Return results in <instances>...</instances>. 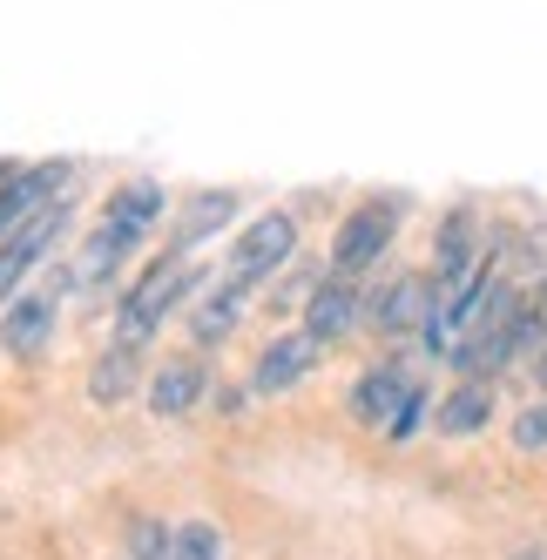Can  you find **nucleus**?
I'll return each mask as SVG.
<instances>
[{
    "mask_svg": "<svg viewBox=\"0 0 547 560\" xmlns=\"http://www.w3.org/2000/svg\"><path fill=\"white\" fill-rule=\"evenodd\" d=\"M170 217V189L155 183V176H129L123 189H108V203H102V217H95V230L82 236V250H74V264H68V277L74 284H115L123 277V264H136L142 257V244L155 236V223Z\"/></svg>",
    "mask_w": 547,
    "mask_h": 560,
    "instance_id": "obj_1",
    "label": "nucleus"
},
{
    "mask_svg": "<svg viewBox=\"0 0 547 560\" xmlns=\"http://www.w3.org/2000/svg\"><path fill=\"white\" fill-rule=\"evenodd\" d=\"M210 291V270L203 264H189L183 250H155L129 284H123V298H115V331H108V345H123V351H149L155 345V331L170 325V317L183 311V304H197Z\"/></svg>",
    "mask_w": 547,
    "mask_h": 560,
    "instance_id": "obj_2",
    "label": "nucleus"
},
{
    "mask_svg": "<svg viewBox=\"0 0 547 560\" xmlns=\"http://www.w3.org/2000/svg\"><path fill=\"white\" fill-rule=\"evenodd\" d=\"M406 196H359L338 230H331V277H372L399 244V223H406Z\"/></svg>",
    "mask_w": 547,
    "mask_h": 560,
    "instance_id": "obj_3",
    "label": "nucleus"
},
{
    "mask_svg": "<svg viewBox=\"0 0 547 560\" xmlns=\"http://www.w3.org/2000/svg\"><path fill=\"white\" fill-rule=\"evenodd\" d=\"M298 236H304L298 210H264V217H251L237 236H230L223 284H237V291H257V284H270V277H278V270L298 257Z\"/></svg>",
    "mask_w": 547,
    "mask_h": 560,
    "instance_id": "obj_4",
    "label": "nucleus"
},
{
    "mask_svg": "<svg viewBox=\"0 0 547 560\" xmlns=\"http://www.w3.org/2000/svg\"><path fill=\"white\" fill-rule=\"evenodd\" d=\"M68 230H74V189L55 196L48 210H34L14 236H0V304L21 298V291L34 284V270H42V264L61 250V236H68Z\"/></svg>",
    "mask_w": 547,
    "mask_h": 560,
    "instance_id": "obj_5",
    "label": "nucleus"
},
{
    "mask_svg": "<svg viewBox=\"0 0 547 560\" xmlns=\"http://www.w3.org/2000/svg\"><path fill=\"white\" fill-rule=\"evenodd\" d=\"M365 304H372V277H325L304 298V338L318 351H338L365 331Z\"/></svg>",
    "mask_w": 547,
    "mask_h": 560,
    "instance_id": "obj_6",
    "label": "nucleus"
},
{
    "mask_svg": "<svg viewBox=\"0 0 547 560\" xmlns=\"http://www.w3.org/2000/svg\"><path fill=\"white\" fill-rule=\"evenodd\" d=\"M74 170L68 155H48V163H0V236H14L34 210H48L55 196L74 189Z\"/></svg>",
    "mask_w": 547,
    "mask_h": 560,
    "instance_id": "obj_7",
    "label": "nucleus"
},
{
    "mask_svg": "<svg viewBox=\"0 0 547 560\" xmlns=\"http://www.w3.org/2000/svg\"><path fill=\"white\" fill-rule=\"evenodd\" d=\"M426 317H433V277L426 270H399L385 284H372V304H365L372 338H419Z\"/></svg>",
    "mask_w": 547,
    "mask_h": 560,
    "instance_id": "obj_8",
    "label": "nucleus"
},
{
    "mask_svg": "<svg viewBox=\"0 0 547 560\" xmlns=\"http://www.w3.org/2000/svg\"><path fill=\"white\" fill-rule=\"evenodd\" d=\"M61 277L55 284H27L21 298L0 304V351L8 358H42L55 345V317H61Z\"/></svg>",
    "mask_w": 547,
    "mask_h": 560,
    "instance_id": "obj_9",
    "label": "nucleus"
},
{
    "mask_svg": "<svg viewBox=\"0 0 547 560\" xmlns=\"http://www.w3.org/2000/svg\"><path fill=\"white\" fill-rule=\"evenodd\" d=\"M412 385H419V378L399 365V358H379V365H365L359 378L345 385V419H351V425L385 432V425H393V412L412 398Z\"/></svg>",
    "mask_w": 547,
    "mask_h": 560,
    "instance_id": "obj_10",
    "label": "nucleus"
},
{
    "mask_svg": "<svg viewBox=\"0 0 547 560\" xmlns=\"http://www.w3.org/2000/svg\"><path fill=\"white\" fill-rule=\"evenodd\" d=\"M318 358H325V351L304 338V325H298V331H278V338L257 345V365H251L244 385H251V398H284V392H298L311 372H318Z\"/></svg>",
    "mask_w": 547,
    "mask_h": 560,
    "instance_id": "obj_11",
    "label": "nucleus"
},
{
    "mask_svg": "<svg viewBox=\"0 0 547 560\" xmlns=\"http://www.w3.org/2000/svg\"><path fill=\"white\" fill-rule=\"evenodd\" d=\"M480 250H487V223H480V210H474V203H453V210L433 223V257H426V277L446 291V284H459V277L480 264Z\"/></svg>",
    "mask_w": 547,
    "mask_h": 560,
    "instance_id": "obj_12",
    "label": "nucleus"
},
{
    "mask_svg": "<svg viewBox=\"0 0 547 560\" xmlns=\"http://www.w3.org/2000/svg\"><path fill=\"white\" fill-rule=\"evenodd\" d=\"M210 365H203V351H189V358H163V365L149 372L142 385V406L155 419H189V412H203V398H210Z\"/></svg>",
    "mask_w": 547,
    "mask_h": 560,
    "instance_id": "obj_13",
    "label": "nucleus"
},
{
    "mask_svg": "<svg viewBox=\"0 0 547 560\" xmlns=\"http://www.w3.org/2000/svg\"><path fill=\"white\" fill-rule=\"evenodd\" d=\"M237 217H244V196L237 189H223V183H210V189H189L183 196V210H176V236H170V250H203L210 236H230L237 230Z\"/></svg>",
    "mask_w": 547,
    "mask_h": 560,
    "instance_id": "obj_14",
    "label": "nucleus"
},
{
    "mask_svg": "<svg viewBox=\"0 0 547 560\" xmlns=\"http://www.w3.org/2000/svg\"><path fill=\"white\" fill-rule=\"evenodd\" d=\"M244 317H251V291H237V284H223V277H217V284L189 304V345H197V351H217V345L237 338Z\"/></svg>",
    "mask_w": 547,
    "mask_h": 560,
    "instance_id": "obj_15",
    "label": "nucleus"
},
{
    "mask_svg": "<svg viewBox=\"0 0 547 560\" xmlns=\"http://www.w3.org/2000/svg\"><path fill=\"white\" fill-rule=\"evenodd\" d=\"M487 425H493V385L487 378H459L433 406V432L440 439H480Z\"/></svg>",
    "mask_w": 547,
    "mask_h": 560,
    "instance_id": "obj_16",
    "label": "nucleus"
},
{
    "mask_svg": "<svg viewBox=\"0 0 547 560\" xmlns=\"http://www.w3.org/2000/svg\"><path fill=\"white\" fill-rule=\"evenodd\" d=\"M142 392V351H123V345H102V358L89 365V398L102 412L129 406V398Z\"/></svg>",
    "mask_w": 547,
    "mask_h": 560,
    "instance_id": "obj_17",
    "label": "nucleus"
},
{
    "mask_svg": "<svg viewBox=\"0 0 547 560\" xmlns=\"http://www.w3.org/2000/svg\"><path fill=\"white\" fill-rule=\"evenodd\" d=\"M507 439H514V453H521V459H540V453H547V392L534 398V406H521V412H514Z\"/></svg>",
    "mask_w": 547,
    "mask_h": 560,
    "instance_id": "obj_18",
    "label": "nucleus"
},
{
    "mask_svg": "<svg viewBox=\"0 0 547 560\" xmlns=\"http://www.w3.org/2000/svg\"><path fill=\"white\" fill-rule=\"evenodd\" d=\"M176 560H230V547L210 520H176Z\"/></svg>",
    "mask_w": 547,
    "mask_h": 560,
    "instance_id": "obj_19",
    "label": "nucleus"
},
{
    "mask_svg": "<svg viewBox=\"0 0 547 560\" xmlns=\"http://www.w3.org/2000/svg\"><path fill=\"white\" fill-rule=\"evenodd\" d=\"M129 560H176V527L170 520H136L129 527Z\"/></svg>",
    "mask_w": 547,
    "mask_h": 560,
    "instance_id": "obj_20",
    "label": "nucleus"
},
{
    "mask_svg": "<svg viewBox=\"0 0 547 560\" xmlns=\"http://www.w3.org/2000/svg\"><path fill=\"white\" fill-rule=\"evenodd\" d=\"M426 419H433V392H426V385H412V398H406V406L393 412V425H385L379 439H385V446H406L412 432H426Z\"/></svg>",
    "mask_w": 547,
    "mask_h": 560,
    "instance_id": "obj_21",
    "label": "nucleus"
},
{
    "mask_svg": "<svg viewBox=\"0 0 547 560\" xmlns=\"http://www.w3.org/2000/svg\"><path fill=\"white\" fill-rule=\"evenodd\" d=\"M514 560H547V553H540V547H527V553H514Z\"/></svg>",
    "mask_w": 547,
    "mask_h": 560,
    "instance_id": "obj_22",
    "label": "nucleus"
}]
</instances>
